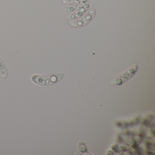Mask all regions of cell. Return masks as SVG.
<instances>
[{
	"instance_id": "cell-5",
	"label": "cell",
	"mask_w": 155,
	"mask_h": 155,
	"mask_svg": "<svg viewBox=\"0 0 155 155\" xmlns=\"http://www.w3.org/2000/svg\"><path fill=\"white\" fill-rule=\"evenodd\" d=\"M81 0H72L71 2L68 5L66 8V12L71 13L74 12L80 4Z\"/></svg>"
},
{
	"instance_id": "cell-3",
	"label": "cell",
	"mask_w": 155,
	"mask_h": 155,
	"mask_svg": "<svg viewBox=\"0 0 155 155\" xmlns=\"http://www.w3.org/2000/svg\"><path fill=\"white\" fill-rule=\"evenodd\" d=\"M96 14V11L95 9H90L83 16L79 18L69 21V24L73 28L83 27L88 24L93 19Z\"/></svg>"
},
{
	"instance_id": "cell-4",
	"label": "cell",
	"mask_w": 155,
	"mask_h": 155,
	"mask_svg": "<svg viewBox=\"0 0 155 155\" xmlns=\"http://www.w3.org/2000/svg\"><path fill=\"white\" fill-rule=\"evenodd\" d=\"M90 7L89 0H81L80 6L74 12L66 16L70 20L78 19L83 16L88 10Z\"/></svg>"
},
{
	"instance_id": "cell-1",
	"label": "cell",
	"mask_w": 155,
	"mask_h": 155,
	"mask_svg": "<svg viewBox=\"0 0 155 155\" xmlns=\"http://www.w3.org/2000/svg\"><path fill=\"white\" fill-rule=\"evenodd\" d=\"M63 73H58L48 76H34L32 77L33 82L42 86L52 85L60 81L64 78Z\"/></svg>"
},
{
	"instance_id": "cell-6",
	"label": "cell",
	"mask_w": 155,
	"mask_h": 155,
	"mask_svg": "<svg viewBox=\"0 0 155 155\" xmlns=\"http://www.w3.org/2000/svg\"><path fill=\"white\" fill-rule=\"evenodd\" d=\"M71 1V0H65V3H68V2H70Z\"/></svg>"
},
{
	"instance_id": "cell-2",
	"label": "cell",
	"mask_w": 155,
	"mask_h": 155,
	"mask_svg": "<svg viewBox=\"0 0 155 155\" xmlns=\"http://www.w3.org/2000/svg\"><path fill=\"white\" fill-rule=\"evenodd\" d=\"M137 65L136 64L132 65L126 71L114 78L110 81V84L113 86H117L123 84L133 77L137 71Z\"/></svg>"
}]
</instances>
